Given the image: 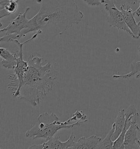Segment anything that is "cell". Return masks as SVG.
<instances>
[{"mask_svg": "<svg viewBox=\"0 0 140 149\" xmlns=\"http://www.w3.org/2000/svg\"><path fill=\"white\" fill-rule=\"evenodd\" d=\"M0 56L2 58V66L7 69H15L17 63V51L14 54L10 53L8 49L1 48Z\"/></svg>", "mask_w": 140, "mask_h": 149, "instance_id": "10", "label": "cell"}, {"mask_svg": "<svg viewBox=\"0 0 140 149\" xmlns=\"http://www.w3.org/2000/svg\"><path fill=\"white\" fill-rule=\"evenodd\" d=\"M42 34V31H38L30 39L27 40L24 43H20L17 40H12L11 42L16 43L19 48V50L17 51V63L14 69L15 73L14 74L9 75L8 78L10 80L8 85L9 91L12 93V96L14 97L17 98L20 88L22 86L24 73H25L27 68V62L25 61L23 59V52L22 48L25 44L29 43L32 40H35L38 35Z\"/></svg>", "mask_w": 140, "mask_h": 149, "instance_id": "4", "label": "cell"}, {"mask_svg": "<svg viewBox=\"0 0 140 149\" xmlns=\"http://www.w3.org/2000/svg\"><path fill=\"white\" fill-rule=\"evenodd\" d=\"M120 9L122 12L125 22L134 36V39L137 40L140 37V26L136 22L135 15L131 9L130 6H127V9H124L123 6H120Z\"/></svg>", "mask_w": 140, "mask_h": 149, "instance_id": "9", "label": "cell"}, {"mask_svg": "<svg viewBox=\"0 0 140 149\" xmlns=\"http://www.w3.org/2000/svg\"><path fill=\"white\" fill-rule=\"evenodd\" d=\"M20 0L9 1L0 0V19L1 20L10 14H14L17 10L18 2Z\"/></svg>", "mask_w": 140, "mask_h": 149, "instance_id": "12", "label": "cell"}, {"mask_svg": "<svg viewBox=\"0 0 140 149\" xmlns=\"http://www.w3.org/2000/svg\"><path fill=\"white\" fill-rule=\"evenodd\" d=\"M43 58L37 54L27 60V68L24 75L22 86L17 97L36 107L43 101L52 90L58 77V72L49 62L43 63Z\"/></svg>", "mask_w": 140, "mask_h": 149, "instance_id": "2", "label": "cell"}, {"mask_svg": "<svg viewBox=\"0 0 140 149\" xmlns=\"http://www.w3.org/2000/svg\"><path fill=\"white\" fill-rule=\"evenodd\" d=\"M102 140L101 137L92 136L88 138L82 137L76 142L72 149H95Z\"/></svg>", "mask_w": 140, "mask_h": 149, "instance_id": "11", "label": "cell"}, {"mask_svg": "<svg viewBox=\"0 0 140 149\" xmlns=\"http://www.w3.org/2000/svg\"><path fill=\"white\" fill-rule=\"evenodd\" d=\"M137 129H138V132H139V136H140V128H139V126H138ZM137 143V145H138V149H140V139L138 140Z\"/></svg>", "mask_w": 140, "mask_h": 149, "instance_id": "21", "label": "cell"}, {"mask_svg": "<svg viewBox=\"0 0 140 149\" xmlns=\"http://www.w3.org/2000/svg\"><path fill=\"white\" fill-rule=\"evenodd\" d=\"M9 1H16V0H9Z\"/></svg>", "mask_w": 140, "mask_h": 149, "instance_id": "22", "label": "cell"}, {"mask_svg": "<svg viewBox=\"0 0 140 149\" xmlns=\"http://www.w3.org/2000/svg\"><path fill=\"white\" fill-rule=\"evenodd\" d=\"M139 2H140L139 7L137 9H136L135 12H133V13H134V15H136L138 16V17L140 16V0H139ZM137 23H138V24L140 26V21L139 22H137Z\"/></svg>", "mask_w": 140, "mask_h": 149, "instance_id": "20", "label": "cell"}, {"mask_svg": "<svg viewBox=\"0 0 140 149\" xmlns=\"http://www.w3.org/2000/svg\"><path fill=\"white\" fill-rule=\"evenodd\" d=\"M124 113H125V119L127 120V119L130 118L132 116L135 115L136 114H138L139 113H138L135 105L133 104H131V105H130L127 109H125Z\"/></svg>", "mask_w": 140, "mask_h": 149, "instance_id": "18", "label": "cell"}, {"mask_svg": "<svg viewBox=\"0 0 140 149\" xmlns=\"http://www.w3.org/2000/svg\"><path fill=\"white\" fill-rule=\"evenodd\" d=\"M30 9L29 7H26L23 13L19 14L16 18L10 22L7 26L1 29L0 33L2 35L0 38L1 42H8L12 40L20 39V36L22 31L28 27L29 19L26 18V14Z\"/></svg>", "mask_w": 140, "mask_h": 149, "instance_id": "5", "label": "cell"}, {"mask_svg": "<svg viewBox=\"0 0 140 149\" xmlns=\"http://www.w3.org/2000/svg\"><path fill=\"white\" fill-rule=\"evenodd\" d=\"M87 5L91 6H99L100 5H105L106 0H83Z\"/></svg>", "mask_w": 140, "mask_h": 149, "instance_id": "19", "label": "cell"}, {"mask_svg": "<svg viewBox=\"0 0 140 149\" xmlns=\"http://www.w3.org/2000/svg\"><path fill=\"white\" fill-rule=\"evenodd\" d=\"M86 118H87V116L85 115V114H84L82 111L78 110L74 113V114H73L72 117L69 119V121L70 123L76 120L84 121V120H86Z\"/></svg>", "mask_w": 140, "mask_h": 149, "instance_id": "17", "label": "cell"}, {"mask_svg": "<svg viewBox=\"0 0 140 149\" xmlns=\"http://www.w3.org/2000/svg\"><path fill=\"white\" fill-rule=\"evenodd\" d=\"M139 53L140 54V45L139 47ZM130 73L123 75H113V78L114 79H128L134 75H136L137 78L140 77V61L134 60L131 62L130 64Z\"/></svg>", "mask_w": 140, "mask_h": 149, "instance_id": "14", "label": "cell"}, {"mask_svg": "<svg viewBox=\"0 0 140 149\" xmlns=\"http://www.w3.org/2000/svg\"><path fill=\"white\" fill-rule=\"evenodd\" d=\"M137 0H106V3L111 2L115 5H119L120 6L126 7L130 6V5H136L137 3Z\"/></svg>", "mask_w": 140, "mask_h": 149, "instance_id": "16", "label": "cell"}, {"mask_svg": "<svg viewBox=\"0 0 140 149\" xmlns=\"http://www.w3.org/2000/svg\"><path fill=\"white\" fill-rule=\"evenodd\" d=\"M124 111H125L124 109H120L118 113L117 118H116L115 122L114 123V126H115V131L114 132L113 134L112 138L113 141L117 139V138L121 134L122 132L124 129L125 123V121H126Z\"/></svg>", "mask_w": 140, "mask_h": 149, "instance_id": "13", "label": "cell"}, {"mask_svg": "<svg viewBox=\"0 0 140 149\" xmlns=\"http://www.w3.org/2000/svg\"><path fill=\"white\" fill-rule=\"evenodd\" d=\"M88 122V120L77 121L76 123L70 124L67 120L62 123L60 118L54 113L49 114L46 112L41 114L37 118V123L25 133V136L36 139L44 138L48 140L55 136L57 132L62 129H69L74 127H78L82 123Z\"/></svg>", "mask_w": 140, "mask_h": 149, "instance_id": "3", "label": "cell"}, {"mask_svg": "<svg viewBox=\"0 0 140 149\" xmlns=\"http://www.w3.org/2000/svg\"><path fill=\"white\" fill-rule=\"evenodd\" d=\"M115 131L114 124L112 125V127L109 133L107 134L105 138L101 141L97 145V149H113L114 141L112 138L113 134L114 132Z\"/></svg>", "mask_w": 140, "mask_h": 149, "instance_id": "15", "label": "cell"}, {"mask_svg": "<svg viewBox=\"0 0 140 149\" xmlns=\"http://www.w3.org/2000/svg\"><path fill=\"white\" fill-rule=\"evenodd\" d=\"M59 136H54L41 144L31 145L29 149H72L76 143V142L74 141L76 136L73 133L71 134L68 140L65 142H61L59 140Z\"/></svg>", "mask_w": 140, "mask_h": 149, "instance_id": "7", "label": "cell"}, {"mask_svg": "<svg viewBox=\"0 0 140 149\" xmlns=\"http://www.w3.org/2000/svg\"><path fill=\"white\" fill-rule=\"evenodd\" d=\"M139 114L133 116L131 125L126 132L124 140L125 149H138L137 142L139 139L137 136V127L139 126L137 123L139 122Z\"/></svg>", "mask_w": 140, "mask_h": 149, "instance_id": "8", "label": "cell"}, {"mask_svg": "<svg viewBox=\"0 0 140 149\" xmlns=\"http://www.w3.org/2000/svg\"><path fill=\"white\" fill-rule=\"evenodd\" d=\"M41 3L39 12L29 20L27 28L21 32L20 38L38 31L48 38L62 35L78 24L84 17L74 0H42Z\"/></svg>", "mask_w": 140, "mask_h": 149, "instance_id": "1", "label": "cell"}, {"mask_svg": "<svg viewBox=\"0 0 140 149\" xmlns=\"http://www.w3.org/2000/svg\"><path fill=\"white\" fill-rule=\"evenodd\" d=\"M105 9L108 15L107 17V22L110 27H116L119 30L127 32L134 38V36L125 22L124 18L121 10H119L113 3L107 2L105 5Z\"/></svg>", "mask_w": 140, "mask_h": 149, "instance_id": "6", "label": "cell"}]
</instances>
